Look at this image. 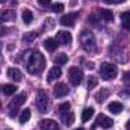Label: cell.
<instances>
[{
    "label": "cell",
    "mask_w": 130,
    "mask_h": 130,
    "mask_svg": "<svg viewBox=\"0 0 130 130\" xmlns=\"http://www.w3.org/2000/svg\"><path fill=\"white\" fill-rule=\"evenodd\" d=\"M26 68H27V71L30 74L41 73L45 68V58L39 52L33 50V52H30V55H29V59H26Z\"/></svg>",
    "instance_id": "cell-1"
},
{
    "label": "cell",
    "mask_w": 130,
    "mask_h": 130,
    "mask_svg": "<svg viewBox=\"0 0 130 130\" xmlns=\"http://www.w3.org/2000/svg\"><path fill=\"white\" fill-rule=\"evenodd\" d=\"M80 44L86 52H92L95 50V38L89 30H83L80 33Z\"/></svg>",
    "instance_id": "cell-2"
},
{
    "label": "cell",
    "mask_w": 130,
    "mask_h": 130,
    "mask_svg": "<svg viewBox=\"0 0 130 130\" xmlns=\"http://www.w3.org/2000/svg\"><path fill=\"white\" fill-rule=\"evenodd\" d=\"M100 74H101V77H103L104 80L115 79L117 74H118V67L113 65V64H109V62L101 64V67H100Z\"/></svg>",
    "instance_id": "cell-3"
},
{
    "label": "cell",
    "mask_w": 130,
    "mask_h": 130,
    "mask_svg": "<svg viewBox=\"0 0 130 130\" xmlns=\"http://www.w3.org/2000/svg\"><path fill=\"white\" fill-rule=\"evenodd\" d=\"M36 107L39 109L41 113H45L48 110V97L44 91H39L36 94Z\"/></svg>",
    "instance_id": "cell-4"
},
{
    "label": "cell",
    "mask_w": 130,
    "mask_h": 130,
    "mask_svg": "<svg viewBox=\"0 0 130 130\" xmlns=\"http://www.w3.org/2000/svg\"><path fill=\"white\" fill-rule=\"evenodd\" d=\"M68 77H70V82H71L74 86H77V85H80L82 80H83V73H82L80 68L73 67V68H70V71H68Z\"/></svg>",
    "instance_id": "cell-5"
},
{
    "label": "cell",
    "mask_w": 130,
    "mask_h": 130,
    "mask_svg": "<svg viewBox=\"0 0 130 130\" xmlns=\"http://www.w3.org/2000/svg\"><path fill=\"white\" fill-rule=\"evenodd\" d=\"M24 101H26V94H18L11 101V117H15V110H18V107L24 104Z\"/></svg>",
    "instance_id": "cell-6"
},
{
    "label": "cell",
    "mask_w": 130,
    "mask_h": 130,
    "mask_svg": "<svg viewBox=\"0 0 130 130\" xmlns=\"http://www.w3.org/2000/svg\"><path fill=\"white\" fill-rule=\"evenodd\" d=\"M103 127V129H110L112 126H113V121L109 118V117H104V115H98L97 121L94 123V126H92V129H95V127Z\"/></svg>",
    "instance_id": "cell-7"
},
{
    "label": "cell",
    "mask_w": 130,
    "mask_h": 130,
    "mask_svg": "<svg viewBox=\"0 0 130 130\" xmlns=\"http://www.w3.org/2000/svg\"><path fill=\"white\" fill-rule=\"evenodd\" d=\"M76 20H77V14L71 12V14H67L65 17L61 18V24H62V26H68V27H71V26H74Z\"/></svg>",
    "instance_id": "cell-8"
},
{
    "label": "cell",
    "mask_w": 130,
    "mask_h": 130,
    "mask_svg": "<svg viewBox=\"0 0 130 130\" xmlns=\"http://www.w3.org/2000/svg\"><path fill=\"white\" fill-rule=\"evenodd\" d=\"M68 86L65 85V83H58L56 86H55V89H53V92H55V97H58V98H62L65 97L67 94H68Z\"/></svg>",
    "instance_id": "cell-9"
},
{
    "label": "cell",
    "mask_w": 130,
    "mask_h": 130,
    "mask_svg": "<svg viewBox=\"0 0 130 130\" xmlns=\"http://www.w3.org/2000/svg\"><path fill=\"white\" fill-rule=\"evenodd\" d=\"M56 41L59 44H64V45H68L71 42V33L70 32H65V30H61L56 36Z\"/></svg>",
    "instance_id": "cell-10"
},
{
    "label": "cell",
    "mask_w": 130,
    "mask_h": 130,
    "mask_svg": "<svg viewBox=\"0 0 130 130\" xmlns=\"http://www.w3.org/2000/svg\"><path fill=\"white\" fill-rule=\"evenodd\" d=\"M39 126H41L42 130H61L59 126H58V123L53 121V120H42Z\"/></svg>",
    "instance_id": "cell-11"
},
{
    "label": "cell",
    "mask_w": 130,
    "mask_h": 130,
    "mask_svg": "<svg viewBox=\"0 0 130 130\" xmlns=\"http://www.w3.org/2000/svg\"><path fill=\"white\" fill-rule=\"evenodd\" d=\"M59 77H61V68L59 67H53L48 71V74H47V83H52L53 80H56Z\"/></svg>",
    "instance_id": "cell-12"
},
{
    "label": "cell",
    "mask_w": 130,
    "mask_h": 130,
    "mask_svg": "<svg viewBox=\"0 0 130 130\" xmlns=\"http://www.w3.org/2000/svg\"><path fill=\"white\" fill-rule=\"evenodd\" d=\"M8 76H9L12 80H15V82H21V80H23V73H21L18 68H9V70H8Z\"/></svg>",
    "instance_id": "cell-13"
},
{
    "label": "cell",
    "mask_w": 130,
    "mask_h": 130,
    "mask_svg": "<svg viewBox=\"0 0 130 130\" xmlns=\"http://www.w3.org/2000/svg\"><path fill=\"white\" fill-rule=\"evenodd\" d=\"M58 45H59V42H58L56 39H53V38H47V39L44 41V47H45L48 52H52V53L58 48Z\"/></svg>",
    "instance_id": "cell-14"
},
{
    "label": "cell",
    "mask_w": 130,
    "mask_h": 130,
    "mask_svg": "<svg viewBox=\"0 0 130 130\" xmlns=\"http://www.w3.org/2000/svg\"><path fill=\"white\" fill-rule=\"evenodd\" d=\"M107 109H109V112H112V113H120V112H123L124 106H123L120 101H112V103H109Z\"/></svg>",
    "instance_id": "cell-15"
},
{
    "label": "cell",
    "mask_w": 130,
    "mask_h": 130,
    "mask_svg": "<svg viewBox=\"0 0 130 130\" xmlns=\"http://www.w3.org/2000/svg\"><path fill=\"white\" fill-rule=\"evenodd\" d=\"M21 18H23V23L24 24H30L33 21V12L29 9H24L23 14H21Z\"/></svg>",
    "instance_id": "cell-16"
},
{
    "label": "cell",
    "mask_w": 130,
    "mask_h": 130,
    "mask_svg": "<svg viewBox=\"0 0 130 130\" xmlns=\"http://www.w3.org/2000/svg\"><path fill=\"white\" fill-rule=\"evenodd\" d=\"M109 94H110V91L107 88H103L101 91H98L97 94H95V100H97L98 103H101V101H104L106 98L109 97Z\"/></svg>",
    "instance_id": "cell-17"
},
{
    "label": "cell",
    "mask_w": 130,
    "mask_h": 130,
    "mask_svg": "<svg viewBox=\"0 0 130 130\" xmlns=\"http://www.w3.org/2000/svg\"><path fill=\"white\" fill-rule=\"evenodd\" d=\"M92 115H94V109H92V107H86V109H83V112H82V121H83V123L89 121V120L92 118Z\"/></svg>",
    "instance_id": "cell-18"
},
{
    "label": "cell",
    "mask_w": 130,
    "mask_h": 130,
    "mask_svg": "<svg viewBox=\"0 0 130 130\" xmlns=\"http://www.w3.org/2000/svg\"><path fill=\"white\" fill-rule=\"evenodd\" d=\"M98 14H100V18L104 20V21H112L113 20V14L110 11H107V9H101Z\"/></svg>",
    "instance_id": "cell-19"
},
{
    "label": "cell",
    "mask_w": 130,
    "mask_h": 130,
    "mask_svg": "<svg viewBox=\"0 0 130 130\" xmlns=\"http://www.w3.org/2000/svg\"><path fill=\"white\" fill-rule=\"evenodd\" d=\"M121 23L126 30H130V12H124L121 15Z\"/></svg>",
    "instance_id": "cell-20"
},
{
    "label": "cell",
    "mask_w": 130,
    "mask_h": 130,
    "mask_svg": "<svg viewBox=\"0 0 130 130\" xmlns=\"http://www.w3.org/2000/svg\"><path fill=\"white\" fill-rule=\"evenodd\" d=\"M30 115H32V113H30V110H29V109H24V110H23V112L20 113V117H18V120H20V123H21V124H24V123H27V121L30 120Z\"/></svg>",
    "instance_id": "cell-21"
},
{
    "label": "cell",
    "mask_w": 130,
    "mask_h": 130,
    "mask_svg": "<svg viewBox=\"0 0 130 130\" xmlns=\"http://www.w3.org/2000/svg\"><path fill=\"white\" fill-rule=\"evenodd\" d=\"M68 62V56L65 53H59L56 58H55V64L56 65H65Z\"/></svg>",
    "instance_id": "cell-22"
},
{
    "label": "cell",
    "mask_w": 130,
    "mask_h": 130,
    "mask_svg": "<svg viewBox=\"0 0 130 130\" xmlns=\"http://www.w3.org/2000/svg\"><path fill=\"white\" fill-rule=\"evenodd\" d=\"M14 17H15L14 11H5V12H2L0 20H3V21H12V20H14Z\"/></svg>",
    "instance_id": "cell-23"
},
{
    "label": "cell",
    "mask_w": 130,
    "mask_h": 130,
    "mask_svg": "<svg viewBox=\"0 0 130 130\" xmlns=\"http://www.w3.org/2000/svg\"><path fill=\"white\" fill-rule=\"evenodd\" d=\"M2 89H3V92H5V95H12V94H15L17 86H15V85H5Z\"/></svg>",
    "instance_id": "cell-24"
},
{
    "label": "cell",
    "mask_w": 130,
    "mask_h": 130,
    "mask_svg": "<svg viewBox=\"0 0 130 130\" xmlns=\"http://www.w3.org/2000/svg\"><path fill=\"white\" fill-rule=\"evenodd\" d=\"M62 120H64L65 124H73V121H74V113H71V112H67L64 117H62Z\"/></svg>",
    "instance_id": "cell-25"
},
{
    "label": "cell",
    "mask_w": 130,
    "mask_h": 130,
    "mask_svg": "<svg viewBox=\"0 0 130 130\" xmlns=\"http://www.w3.org/2000/svg\"><path fill=\"white\" fill-rule=\"evenodd\" d=\"M35 38H36V33L30 32V33H26V35L23 36V41H24V42H32Z\"/></svg>",
    "instance_id": "cell-26"
},
{
    "label": "cell",
    "mask_w": 130,
    "mask_h": 130,
    "mask_svg": "<svg viewBox=\"0 0 130 130\" xmlns=\"http://www.w3.org/2000/svg\"><path fill=\"white\" fill-rule=\"evenodd\" d=\"M52 9H53V12H62L64 11V5L62 3H53Z\"/></svg>",
    "instance_id": "cell-27"
},
{
    "label": "cell",
    "mask_w": 130,
    "mask_h": 130,
    "mask_svg": "<svg viewBox=\"0 0 130 130\" xmlns=\"http://www.w3.org/2000/svg\"><path fill=\"white\" fill-rule=\"evenodd\" d=\"M95 85H97V77L91 76V77H89V82H88V89H92Z\"/></svg>",
    "instance_id": "cell-28"
},
{
    "label": "cell",
    "mask_w": 130,
    "mask_h": 130,
    "mask_svg": "<svg viewBox=\"0 0 130 130\" xmlns=\"http://www.w3.org/2000/svg\"><path fill=\"white\" fill-rule=\"evenodd\" d=\"M70 110V103H62L61 106H59V112L61 113H67Z\"/></svg>",
    "instance_id": "cell-29"
},
{
    "label": "cell",
    "mask_w": 130,
    "mask_h": 130,
    "mask_svg": "<svg viewBox=\"0 0 130 130\" xmlns=\"http://www.w3.org/2000/svg\"><path fill=\"white\" fill-rule=\"evenodd\" d=\"M50 3H52V0H38V5H39V6H42V8L48 6Z\"/></svg>",
    "instance_id": "cell-30"
},
{
    "label": "cell",
    "mask_w": 130,
    "mask_h": 130,
    "mask_svg": "<svg viewBox=\"0 0 130 130\" xmlns=\"http://www.w3.org/2000/svg\"><path fill=\"white\" fill-rule=\"evenodd\" d=\"M104 3H109V5H115V3H123L126 0H103Z\"/></svg>",
    "instance_id": "cell-31"
},
{
    "label": "cell",
    "mask_w": 130,
    "mask_h": 130,
    "mask_svg": "<svg viewBox=\"0 0 130 130\" xmlns=\"http://www.w3.org/2000/svg\"><path fill=\"white\" fill-rule=\"evenodd\" d=\"M8 30H6V27L5 26H0V36H3V35H6Z\"/></svg>",
    "instance_id": "cell-32"
},
{
    "label": "cell",
    "mask_w": 130,
    "mask_h": 130,
    "mask_svg": "<svg viewBox=\"0 0 130 130\" xmlns=\"http://www.w3.org/2000/svg\"><path fill=\"white\" fill-rule=\"evenodd\" d=\"M86 67H88L89 70H94V64H92V62H89V64H86Z\"/></svg>",
    "instance_id": "cell-33"
},
{
    "label": "cell",
    "mask_w": 130,
    "mask_h": 130,
    "mask_svg": "<svg viewBox=\"0 0 130 130\" xmlns=\"http://www.w3.org/2000/svg\"><path fill=\"white\" fill-rule=\"evenodd\" d=\"M126 127H127V129H130V120L127 121V124H126Z\"/></svg>",
    "instance_id": "cell-34"
},
{
    "label": "cell",
    "mask_w": 130,
    "mask_h": 130,
    "mask_svg": "<svg viewBox=\"0 0 130 130\" xmlns=\"http://www.w3.org/2000/svg\"><path fill=\"white\" fill-rule=\"evenodd\" d=\"M76 130H83V129H82V127H80V129H76Z\"/></svg>",
    "instance_id": "cell-35"
},
{
    "label": "cell",
    "mask_w": 130,
    "mask_h": 130,
    "mask_svg": "<svg viewBox=\"0 0 130 130\" xmlns=\"http://www.w3.org/2000/svg\"><path fill=\"white\" fill-rule=\"evenodd\" d=\"M3 2H5V0H0V3H3Z\"/></svg>",
    "instance_id": "cell-36"
},
{
    "label": "cell",
    "mask_w": 130,
    "mask_h": 130,
    "mask_svg": "<svg viewBox=\"0 0 130 130\" xmlns=\"http://www.w3.org/2000/svg\"><path fill=\"white\" fill-rule=\"evenodd\" d=\"M0 107H2V103H0Z\"/></svg>",
    "instance_id": "cell-37"
},
{
    "label": "cell",
    "mask_w": 130,
    "mask_h": 130,
    "mask_svg": "<svg viewBox=\"0 0 130 130\" xmlns=\"http://www.w3.org/2000/svg\"><path fill=\"white\" fill-rule=\"evenodd\" d=\"M0 89H2V88H0Z\"/></svg>",
    "instance_id": "cell-38"
}]
</instances>
